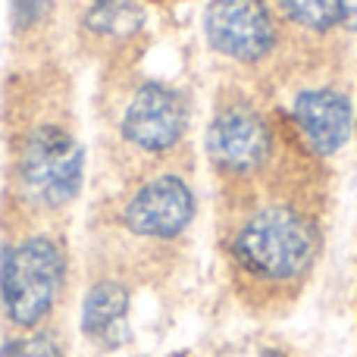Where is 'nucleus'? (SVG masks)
<instances>
[{
	"mask_svg": "<svg viewBox=\"0 0 357 357\" xmlns=\"http://www.w3.org/2000/svg\"><path fill=\"white\" fill-rule=\"evenodd\" d=\"M254 357H285V354H279V351H260V354H254Z\"/></svg>",
	"mask_w": 357,
	"mask_h": 357,
	"instance_id": "obj_15",
	"label": "nucleus"
},
{
	"mask_svg": "<svg viewBox=\"0 0 357 357\" xmlns=\"http://www.w3.org/2000/svg\"><path fill=\"white\" fill-rule=\"evenodd\" d=\"M66 260L54 238L31 235L0 257V298L13 326L35 329L54 310Z\"/></svg>",
	"mask_w": 357,
	"mask_h": 357,
	"instance_id": "obj_2",
	"label": "nucleus"
},
{
	"mask_svg": "<svg viewBox=\"0 0 357 357\" xmlns=\"http://www.w3.org/2000/svg\"><path fill=\"white\" fill-rule=\"evenodd\" d=\"M195 216V197L178 176H160L135 191L126 207V226L144 238H176Z\"/></svg>",
	"mask_w": 357,
	"mask_h": 357,
	"instance_id": "obj_6",
	"label": "nucleus"
},
{
	"mask_svg": "<svg viewBox=\"0 0 357 357\" xmlns=\"http://www.w3.org/2000/svg\"><path fill=\"white\" fill-rule=\"evenodd\" d=\"M282 10L298 25L326 31L342 22V0H282Z\"/></svg>",
	"mask_w": 357,
	"mask_h": 357,
	"instance_id": "obj_11",
	"label": "nucleus"
},
{
	"mask_svg": "<svg viewBox=\"0 0 357 357\" xmlns=\"http://www.w3.org/2000/svg\"><path fill=\"white\" fill-rule=\"evenodd\" d=\"M169 357H185V354H169Z\"/></svg>",
	"mask_w": 357,
	"mask_h": 357,
	"instance_id": "obj_16",
	"label": "nucleus"
},
{
	"mask_svg": "<svg viewBox=\"0 0 357 357\" xmlns=\"http://www.w3.org/2000/svg\"><path fill=\"white\" fill-rule=\"evenodd\" d=\"M342 22L345 25H357V0H342Z\"/></svg>",
	"mask_w": 357,
	"mask_h": 357,
	"instance_id": "obj_14",
	"label": "nucleus"
},
{
	"mask_svg": "<svg viewBox=\"0 0 357 357\" xmlns=\"http://www.w3.org/2000/svg\"><path fill=\"white\" fill-rule=\"evenodd\" d=\"M54 0H13V22L16 29H31L50 13Z\"/></svg>",
	"mask_w": 357,
	"mask_h": 357,
	"instance_id": "obj_13",
	"label": "nucleus"
},
{
	"mask_svg": "<svg viewBox=\"0 0 357 357\" xmlns=\"http://www.w3.org/2000/svg\"><path fill=\"white\" fill-rule=\"evenodd\" d=\"M207 41L232 60H260L276 44V25L266 0H210L204 13Z\"/></svg>",
	"mask_w": 357,
	"mask_h": 357,
	"instance_id": "obj_4",
	"label": "nucleus"
},
{
	"mask_svg": "<svg viewBox=\"0 0 357 357\" xmlns=\"http://www.w3.org/2000/svg\"><path fill=\"white\" fill-rule=\"evenodd\" d=\"M210 157L229 173H251L270 154V132L251 110H226L210 126Z\"/></svg>",
	"mask_w": 357,
	"mask_h": 357,
	"instance_id": "obj_7",
	"label": "nucleus"
},
{
	"mask_svg": "<svg viewBox=\"0 0 357 357\" xmlns=\"http://www.w3.org/2000/svg\"><path fill=\"white\" fill-rule=\"evenodd\" d=\"M317 229L291 207H266L238 229L232 257L241 273L264 285H291L317 257Z\"/></svg>",
	"mask_w": 357,
	"mask_h": 357,
	"instance_id": "obj_1",
	"label": "nucleus"
},
{
	"mask_svg": "<svg viewBox=\"0 0 357 357\" xmlns=\"http://www.w3.org/2000/svg\"><path fill=\"white\" fill-rule=\"evenodd\" d=\"M82 163L85 154L63 129L44 126L31 132L19 160L25 195H31L44 207H63L82 188Z\"/></svg>",
	"mask_w": 357,
	"mask_h": 357,
	"instance_id": "obj_3",
	"label": "nucleus"
},
{
	"mask_svg": "<svg viewBox=\"0 0 357 357\" xmlns=\"http://www.w3.org/2000/svg\"><path fill=\"white\" fill-rule=\"evenodd\" d=\"M188 126V107L182 94L167 85H144L132 98L123 116V132L144 151H167L182 138Z\"/></svg>",
	"mask_w": 357,
	"mask_h": 357,
	"instance_id": "obj_5",
	"label": "nucleus"
},
{
	"mask_svg": "<svg viewBox=\"0 0 357 357\" xmlns=\"http://www.w3.org/2000/svg\"><path fill=\"white\" fill-rule=\"evenodd\" d=\"M138 10L132 0H91L88 25L104 35H126L138 25Z\"/></svg>",
	"mask_w": 357,
	"mask_h": 357,
	"instance_id": "obj_10",
	"label": "nucleus"
},
{
	"mask_svg": "<svg viewBox=\"0 0 357 357\" xmlns=\"http://www.w3.org/2000/svg\"><path fill=\"white\" fill-rule=\"evenodd\" d=\"M295 123L317 154H335L351 138V104L335 91H304L295 100Z\"/></svg>",
	"mask_w": 357,
	"mask_h": 357,
	"instance_id": "obj_8",
	"label": "nucleus"
},
{
	"mask_svg": "<svg viewBox=\"0 0 357 357\" xmlns=\"http://www.w3.org/2000/svg\"><path fill=\"white\" fill-rule=\"evenodd\" d=\"M0 357H63V345L54 333H29L6 342Z\"/></svg>",
	"mask_w": 357,
	"mask_h": 357,
	"instance_id": "obj_12",
	"label": "nucleus"
},
{
	"mask_svg": "<svg viewBox=\"0 0 357 357\" xmlns=\"http://www.w3.org/2000/svg\"><path fill=\"white\" fill-rule=\"evenodd\" d=\"M129 289L123 282H94L82 301V333L100 345H119L126 339Z\"/></svg>",
	"mask_w": 357,
	"mask_h": 357,
	"instance_id": "obj_9",
	"label": "nucleus"
}]
</instances>
